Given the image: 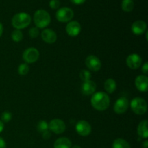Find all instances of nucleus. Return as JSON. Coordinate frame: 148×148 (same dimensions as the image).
I'll return each instance as SVG.
<instances>
[{
  "instance_id": "1",
  "label": "nucleus",
  "mask_w": 148,
  "mask_h": 148,
  "mask_svg": "<svg viewBox=\"0 0 148 148\" xmlns=\"http://www.w3.org/2000/svg\"><path fill=\"white\" fill-rule=\"evenodd\" d=\"M91 105L98 111H105L110 105V98L108 94L103 92L94 93L90 100Z\"/></svg>"
},
{
  "instance_id": "2",
  "label": "nucleus",
  "mask_w": 148,
  "mask_h": 148,
  "mask_svg": "<svg viewBox=\"0 0 148 148\" xmlns=\"http://www.w3.org/2000/svg\"><path fill=\"white\" fill-rule=\"evenodd\" d=\"M31 23V17L26 12H19L14 15L12 20V26L17 30L25 28Z\"/></svg>"
},
{
  "instance_id": "3",
  "label": "nucleus",
  "mask_w": 148,
  "mask_h": 148,
  "mask_svg": "<svg viewBox=\"0 0 148 148\" xmlns=\"http://www.w3.org/2000/svg\"><path fill=\"white\" fill-rule=\"evenodd\" d=\"M33 20L38 28H44L51 23V16L44 10H38L35 12Z\"/></svg>"
},
{
  "instance_id": "4",
  "label": "nucleus",
  "mask_w": 148,
  "mask_h": 148,
  "mask_svg": "<svg viewBox=\"0 0 148 148\" xmlns=\"http://www.w3.org/2000/svg\"><path fill=\"white\" fill-rule=\"evenodd\" d=\"M131 108L134 114L137 115H143L145 114L147 109V104L145 100L137 97L131 101Z\"/></svg>"
},
{
  "instance_id": "5",
  "label": "nucleus",
  "mask_w": 148,
  "mask_h": 148,
  "mask_svg": "<svg viewBox=\"0 0 148 148\" xmlns=\"http://www.w3.org/2000/svg\"><path fill=\"white\" fill-rule=\"evenodd\" d=\"M74 12L69 7H62L57 10L56 13V17L58 21L61 23H66L73 18Z\"/></svg>"
},
{
  "instance_id": "6",
  "label": "nucleus",
  "mask_w": 148,
  "mask_h": 148,
  "mask_svg": "<svg viewBox=\"0 0 148 148\" xmlns=\"http://www.w3.org/2000/svg\"><path fill=\"white\" fill-rule=\"evenodd\" d=\"M39 56V51L36 48H28L23 53V58L26 63L33 64L37 62Z\"/></svg>"
},
{
  "instance_id": "7",
  "label": "nucleus",
  "mask_w": 148,
  "mask_h": 148,
  "mask_svg": "<svg viewBox=\"0 0 148 148\" xmlns=\"http://www.w3.org/2000/svg\"><path fill=\"white\" fill-rule=\"evenodd\" d=\"M49 129L55 134H62L66 130V125L62 119H52L49 124Z\"/></svg>"
},
{
  "instance_id": "8",
  "label": "nucleus",
  "mask_w": 148,
  "mask_h": 148,
  "mask_svg": "<svg viewBox=\"0 0 148 148\" xmlns=\"http://www.w3.org/2000/svg\"><path fill=\"white\" fill-rule=\"evenodd\" d=\"M85 64H86L87 67L92 72L99 71L101 69V66H102L101 60L96 56H94V55H89L86 58Z\"/></svg>"
},
{
  "instance_id": "9",
  "label": "nucleus",
  "mask_w": 148,
  "mask_h": 148,
  "mask_svg": "<svg viewBox=\"0 0 148 148\" xmlns=\"http://www.w3.org/2000/svg\"><path fill=\"white\" fill-rule=\"evenodd\" d=\"M129 105L130 103L128 99L125 97H121L116 101L114 106V111L117 114H123L127 111Z\"/></svg>"
},
{
  "instance_id": "10",
  "label": "nucleus",
  "mask_w": 148,
  "mask_h": 148,
  "mask_svg": "<svg viewBox=\"0 0 148 148\" xmlns=\"http://www.w3.org/2000/svg\"><path fill=\"white\" fill-rule=\"evenodd\" d=\"M127 64L130 69H137L141 66L143 63V59L141 56L137 53H132L129 55L127 58Z\"/></svg>"
},
{
  "instance_id": "11",
  "label": "nucleus",
  "mask_w": 148,
  "mask_h": 148,
  "mask_svg": "<svg viewBox=\"0 0 148 148\" xmlns=\"http://www.w3.org/2000/svg\"><path fill=\"white\" fill-rule=\"evenodd\" d=\"M76 131L79 135L83 136V137H86L88 136L91 133L92 131V128L91 126L88 121H85V120H80L78 121L76 124Z\"/></svg>"
},
{
  "instance_id": "12",
  "label": "nucleus",
  "mask_w": 148,
  "mask_h": 148,
  "mask_svg": "<svg viewBox=\"0 0 148 148\" xmlns=\"http://www.w3.org/2000/svg\"><path fill=\"white\" fill-rule=\"evenodd\" d=\"M81 31V25L77 21H70L66 26V32L69 36L75 37Z\"/></svg>"
},
{
  "instance_id": "13",
  "label": "nucleus",
  "mask_w": 148,
  "mask_h": 148,
  "mask_svg": "<svg viewBox=\"0 0 148 148\" xmlns=\"http://www.w3.org/2000/svg\"><path fill=\"white\" fill-rule=\"evenodd\" d=\"M135 86L140 92H147L148 90V78L146 75H139L135 79Z\"/></svg>"
},
{
  "instance_id": "14",
  "label": "nucleus",
  "mask_w": 148,
  "mask_h": 148,
  "mask_svg": "<svg viewBox=\"0 0 148 148\" xmlns=\"http://www.w3.org/2000/svg\"><path fill=\"white\" fill-rule=\"evenodd\" d=\"M147 29V24L143 20H137L132 25V31L134 35L140 36L143 34Z\"/></svg>"
},
{
  "instance_id": "15",
  "label": "nucleus",
  "mask_w": 148,
  "mask_h": 148,
  "mask_svg": "<svg viewBox=\"0 0 148 148\" xmlns=\"http://www.w3.org/2000/svg\"><path fill=\"white\" fill-rule=\"evenodd\" d=\"M95 90H96V84L90 79L83 82L82 87H81L82 94L85 95H92L95 92Z\"/></svg>"
},
{
  "instance_id": "16",
  "label": "nucleus",
  "mask_w": 148,
  "mask_h": 148,
  "mask_svg": "<svg viewBox=\"0 0 148 148\" xmlns=\"http://www.w3.org/2000/svg\"><path fill=\"white\" fill-rule=\"evenodd\" d=\"M41 38L47 43H53L57 39L56 33L51 29H45L41 33Z\"/></svg>"
},
{
  "instance_id": "17",
  "label": "nucleus",
  "mask_w": 148,
  "mask_h": 148,
  "mask_svg": "<svg viewBox=\"0 0 148 148\" xmlns=\"http://www.w3.org/2000/svg\"><path fill=\"white\" fill-rule=\"evenodd\" d=\"M148 123L147 120H143L137 127V134L141 138L147 139L148 137Z\"/></svg>"
},
{
  "instance_id": "18",
  "label": "nucleus",
  "mask_w": 148,
  "mask_h": 148,
  "mask_svg": "<svg viewBox=\"0 0 148 148\" xmlns=\"http://www.w3.org/2000/svg\"><path fill=\"white\" fill-rule=\"evenodd\" d=\"M72 142L67 137H60L55 141L53 148H71Z\"/></svg>"
},
{
  "instance_id": "19",
  "label": "nucleus",
  "mask_w": 148,
  "mask_h": 148,
  "mask_svg": "<svg viewBox=\"0 0 148 148\" xmlns=\"http://www.w3.org/2000/svg\"><path fill=\"white\" fill-rule=\"evenodd\" d=\"M104 88L108 93H113L116 89V83L114 79H108L104 83Z\"/></svg>"
},
{
  "instance_id": "20",
  "label": "nucleus",
  "mask_w": 148,
  "mask_h": 148,
  "mask_svg": "<svg viewBox=\"0 0 148 148\" xmlns=\"http://www.w3.org/2000/svg\"><path fill=\"white\" fill-rule=\"evenodd\" d=\"M112 148H131L127 141L121 138L116 139L112 144Z\"/></svg>"
},
{
  "instance_id": "21",
  "label": "nucleus",
  "mask_w": 148,
  "mask_h": 148,
  "mask_svg": "<svg viewBox=\"0 0 148 148\" xmlns=\"http://www.w3.org/2000/svg\"><path fill=\"white\" fill-rule=\"evenodd\" d=\"M134 4L133 0H122L121 2V8L124 12H130L134 9Z\"/></svg>"
},
{
  "instance_id": "22",
  "label": "nucleus",
  "mask_w": 148,
  "mask_h": 148,
  "mask_svg": "<svg viewBox=\"0 0 148 148\" xmlns=\"http://www.w3.org/2000/svg\"><path fill=\"white\" fill-rule=\"evenodd\" d=\"M12 38L14 42H20L23 40V34L20 30H14L12 33Z\"/></svg>"
},
{
  "instance_id": "23",
  "label": "nucleus",
  "mask_w": 148,
  "mask_h": 148,
  "mask_svg": "<svg viewBox=\"0 0 148 148\" xmlns=\"http://www.w3.org/2000/svg\"><path fill=\"white\" fill-rule=\"evenodd\" d=\"M37 129H38V131L43 133L45 131H47V130H49V124H48V123L46 122V121L41 120V121H40L38 123Z\"/></svg>"
},
{
  "instance_id": "24",
  "label": "nucleus",
  "mask_w": 148,
  "mask_h": 148,
  "mask_svg": "<svg viewBox=\"0 0 148 148\" xmlns=\"http://www.w3.org/2000/svg\"><path fill=\"white\" fill-rule=\"evenodd\" d=\"M91 73L88 70H86V69H82V71L79 73V77L82 79L83 82H85V81L90 80L91 78Z\"/></svg>"
},
{
  "instance_id": "25",
  "label": "nucleus",
  "mask_w": 148,
  "mask_h": 148,
  "mask_svg": "<svg viewBox=\"0 0 148 148\" xmlns=\"http://www.w3.org/2000/svg\"><path fill=\"white\" fill-rule=\"evenodd\" d=\"M29 66L27 64H21L18 67V73L20 75H25L28 73Z\"/></svg>"
},
{
  "instance_id": "26",
  "label": "nucleus",
  "mask_w": 148,
  "mask_h": 148,
  "mask_svg": "<svg viewBox=\"0 0 148 148\" xmlns=\"http://www.w3.org/2000/svg\"><path fill=\"white\" fill-rule=\"evenodd\" d=\"M12 117V115L11 113L9 112V111H4L1 114V121L2 122H9L10 121H11Z\"/></svg>"
},
{
  "instance_id": "27",
  "label": "nucleus",
  "mask_w": 148,
  "mask_h": 148,
  "mask_svg": "<svg viewBox=\"0 0 148 148\" xmlns=\"http://www.w3.org/2000/svg\"><path fill=\"white\" fill-rule=\"evenodd\" d=\"M29 35L31 38H36L39 35V30L37 27H31V28L29 30Z\"/></svg>"
},
{
  "instance_id": "28",
  "label": "nucleus",
  "mask_w": 148,
  "mask_h": 148,
  "mask_svg": "<svg viewBox=\"0 0 148 148\" xmlns=\"http://www.w3.org/2000/svg\"><path fill=\"white\" fill-rule=\"evenodd\" d=\"M60 6V1L59 0H51L49 1V7L53 10H56Z\"/></svg>"
},
{
  "instance_id": "29",
  "label": "nucleus",
  "mask_w": 148,
  "mask_h": 148,
  "mask_svg": "<svg viewBox=\"0 0 148 148\" xmlns=\"http://www.w3.org/2000/svg\"><path fill=\"white\" fill-rule=\"evenodd\" d=\"M142 72L145 74V75H147L148 72V63L145 62L144 64L143 65V67H142Z\"/></svg>"
},
{
  "instance_id": "30",
  "label": "nucleus",
  "mask_w": 148,
  "mask_h": 148,
  "mask_svg": "<svg viewBox=\"0 0 148 148\" xmlns=\"http://www.w3.org/2000/svg\"><path fill=\"white\" fill-rule=\"evenodd\" d=\"M42 137H43V138L45 139V140H48V139H49L51 137L50 132H49L48 130L47 131H45L44 132L42 133Z\"/></svg>"
},
{
  "instance_id": "31",
  "label": "nucleus",
  "mask_w": 148,
  "mask_h": 148,
  "mask_svg": "<svg viewBox=\"0 0 148 148\" xmlns=\"http://www.w3.org/2000/svg\"><path fill=\"white\" fill-rule=\"evenodd\" d=\"M73 4H77V5H79V4H82L83 3L85 2L86 0H70Z\"/></svg>"
},
{
  "instance_id": "32",
  "label": "nucleus",
  "mask_w": 148,
  "mask_h": 148,
  "mask_svg": "<svg viewBox=\"0 0 148 148\" xmlns=\"http://www.w3.org/2000/svg\"><path fill=\"white\" fill-rule=\"evenodd\" d=\"M0 148H7V145H6L5 141L1 137H0Z\"/></svg>"
},
{
  "instance_id": "33",
  "label": "nucleus",
  "mask_w": 148,
  "mask_h": 148,
  "mask_svg": "<svg viewBox=\"0 0 148 148\" xmlns=\"http://www.w3.org/2000/svg\"><path fill=\"white\" fill-rule=\"evenodd\" d=\"M4 130V123L0 120V133L3 131Z\"/></svg>"
},
{
  "instance_id": "34",
  "label": "nucleus",
  "mask_w": 148,
  "mask_h": 148,
  "mask_svg": "<svg viewBox=\"0 0 148 148\" xmlns=\"http://www.w3.org/2000/svg\"><path fill=\"white\" fill-rule=\"evenodd\" d=\"M143 148H148V142H147V140H145V141L143 143Z\"/></svg>"
},
{
  "instance_id": "35",
  "label": "nucleus",
  "mask_w": 148,
  "mask_h": 148,
  "mask_svg": "<svg viewBox=\"0 0 148 148\" xmlns=\"http://www.w3.org/2000/svg\"><path fill=\"white\" fill-rule=\"evenodd\" d=\"M3 33V25L1 23H0V37L1 36Z\"/></svg>"
},
{
  "instance_id": "36",
  "label": "nucleus",
  "mask_w": 148,
  "mask_h": 148,
  "mask_svg": "<svg viewBox=\"0 0 148 148\" xmlns=\"http://www.w3.org/2000/svg\"><path fill=\"white\" fill-rule=\"evenodd\" d=\"M71 148H81V147H79V145H74L73 147H72Z\"/></svg>"
}]
</instances>
